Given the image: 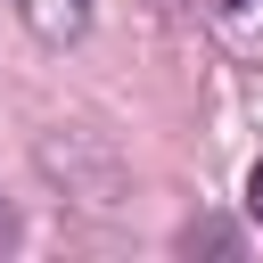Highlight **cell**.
I'll use <instances>...</instances> for the list:
<instances>
[{
    "label": "cell",
    "instance_id": "obj_1",
    "mask_svg": "<svg viewBox=\"0 0 263 263\" xmlns=\"http://www.w3.org/2000/svg\"><path fill=\"white\" fill-rule=\"evenodd\" d=\"M16 16H25L33 41H49V49H66V41L90 33V0H16Z\"/></svg>",
    "mask_w": 263,
    "mask_h": 263
},
{
    "label": "cell",
    "instance_id": "obj_2",
    "mask_svg": "<svg viewBox=\"0 0 263 263\" xmlns=\"http://www.w3.org/2000/svg\"><path fill=\"white\" fill-rule=\"evenodd\" d=\"M247 214H255V222H263V164H255V173H247Z\"/></svg>",
    "mask_w": 263,
    "mask_h": 263
},
{
    "label": "cell",
    "instance_id": "obj_3",
    "mask_svg": "<svg viewBox=\"0 0 263 263\" xmlns=\"http://www.w3.org/2000/svg\"><path fill=\"white\" fill-rule=\"evenodd\" d=\"M0 247H16V205H0Z\"/></svg>",
    "mask_w": 263,
    "mask_h": 263
},
{
    "label": "cell",
    "instance_id": "obj_4",
    "mask_svg": "<svg viewBox=\"0 0 263 263\" xmlns=\"http://www.w3.org/2000/svg\"><path fill=\"white\" fill-rule=\"evenodd\" d=\"M214 8H222V16H247V8H255V0H214Z\"/></svg>",
    "mask_w": 263,
    "mask_h": 263
}]
</instances>
